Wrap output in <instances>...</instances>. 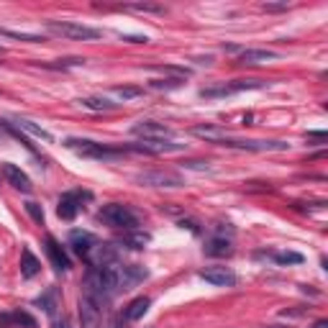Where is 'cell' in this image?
I'll return each mask as SVG.
<instances>
[{
    "label": "cell",
    "mask_w": 328,
    "mask_h": 328,
    "mask_svg": "<svg viewBox=\"0 0 328 328\" xmlns=\"http://www.w3.org/2000/svg\"><path fill=\"white\" fill-rule=\"evenodd\" d=\"M0 328H13V315L11 313H0Z\"/></svg>",
    "instance_id": "37"
},
{
    "label": "cell",
    "mask_w": 328,
    "mask_h": 328,
    "mask_svg": "<svg viewBox=\"0 0 328 328\" xmlns=\"http://www.w3.org/2000/svg\"><path fill=\"white\" fill-rule=\"evenodd\" d=\"M259 256H269L277 264H302V254H297V251H269V254L259 251Z\"/></svg>",
    "instance_id": "24"
},
{
    "label": "cell",
    "mask_w": 328,
    "mask_h": 328,
    "mask_svg": "<svg viewBox=\"0 0 328 328\" xmlns=\"http://www.w3.org/2000/svg\"><path fill=\"white\" fill-rule=\"evenodd\" d=\"M34 305H36V308H41L47 315L54 318V315H57V287H49L44 295H39V297L34 300Z\"/></svg>",
    "instance_id": "23"
},
{
    "label": "cell",
    "mask_w": 328,
    "mask_h": 328,
    "mask_svg": "<svg viewBox=\"0 0 328 328\" xmlns=\"http://www.w3.org/2000/svg\"><path fill=\"white\" fill-rule=\"evenodd\" d=\"M139 185L144 187H182L185 180L177 172H167V169H149V172H139L134 177Z\"/></svg>",
    "instance_id": "7"
},
{
    "label": "cell",
    "mask_w": 328,
    "mask_h": 328,
    "mask_svg": "<svg viewBox=\"0 0 328 328\" xmlns=\"http://www.w3.org/2000/svg\"><path fill=\"white\" fill-rule=\"evenodd\" d=\"M192 134L198 136V139L210 141V144H223L228 139V131H223L221 126H195Z\"/></svg>",
    "instance_id": "17"
},
{
    "label": "cell",
    "mask_w": 328,
    "mask_h": 328,
    "mask_svg": "<svg viewBox=\"0 0 328 328\" xmlns=\"http://www.w3.org/2000/svg\"><path fill=\"white\" fill-rule=\"evenodd\" d=\"M64 146L70 151L80 157H87V159H98V162H116L121 159L126 151L123 149H111V146H103L98 141H90V139H64Z\"/></svg>",
    "instance_id": "2"
},
{
    "label": "cell",
    "mask_w": 328,
    "mask_h": 328,
    "mask_svg": "<svg viewBox=\"0 0 328 328\" xmlns=\"http://www.w3.org/2000/svg\"><path fill=\"white\" fill-rule=\"evenodd\" d=\"M149 277V272L139 264H116V282H118V292H126V290H134L139 282H144Z\"/></svg>",
    "instance_id": "9"
},
{
    "label": "cell",
    "mask_w": 328,
    "mask_h": 328,
    "mask_svg": "<svg viewBox=\"0 0 328 328\" xmlns=\"http://www.w3.org/2000/svg\"><path fill=\"white\" fill-rule=\"evenodd\" d=\"M261 87H267L264 80H233V82H223V85L203 87V90H200V98L215 100V98H228V95L244 93V90H261Z\"/></svg>",
    "instance_id": "4"
},
{
    "label": "cell",
    "mask_w": 328,
    "mask_h": 328,
    "mask_svg": "<svg viewBox=\"0 0 328 328\" xmlns=\"http://www.w3.org/2000/svg\"><path fill=\"white\" fill-rule=\"evenodd\" d=\"M26 213L31 215V221H34V223H39V226L44 223V208H41L39 203L29 200V203H26Z\"/></svg>",
    "instance_id": "32"
},
{
    "label": "cell",
    "mask_w": 328,
    "mask_h": 328,
    "mask_svg": "<svg viewBox=\"0 0 328 328\" xmlns=\"http://www.w3.org/2000/svg\"><path fill=\"white\" fill-rule=\"evenodd\" d=\"M131 134L134 136H141L144 141H167L174 136V131L159 121H139L131 126Z\"/></svg>",
    "instance_id": "8"
},
{
    "label": "cell",
    "mask_w": 328,
    "mask_h": 328,
    "mask_svg": "<svg viewBox=\"0 0 328 328\" xmlns=\"http://www.w3.org/2000/svg\"><path fill=\"white\" fill-rule=\"evenodd\" d=\"M198 274H200V279L210 282V285H215V287H233L238 282V277L228 267H203Z\"/></svg>",
    "instance_id": "13"
},
{
    "label": "cell",
    "mask_w": 328,
    "mask_h": 328,
    "mask_svg": "<svg viewBox=\"0 0 328 328\" xmlns=\"http://www.w3.org/2000/svg\"><path fill=\"white\" fill-rule=\"evenodd\" d=\"M269 59H279V54L272 49H241L238 52V64H261Z\"/></svg>",
    "instance_id": "16"
},
{
    "label": "cell",
    "mask_w": 328,
    "mask_h": 328,
    "mask_svg": "<svg viewBox=\"0 0 328 328\" xmlns=\"http://www.w3.org/2000/svg\"><path fill=\"white\" fill-rule=\"evenodd\" d=\"M39 272H41V261L31 254V249H24V251H21V277L34 279Z\"/></svg>",
    "instance_id": "18"
},
{
    "label": "cell",
    "mask_w": 328,
    "mask_h": 328,
    "mask_svg": "<svg viewBox=\"0 0 328 328\" xmlns=\"http://www.w3.org/2000/svg\"><path fill=\"white\" fill-rule=\"evenodd\" d=\"M87 261V267H93V269H100V267H113L118 264V251L113 244H105V241H95L90 249L85 251L82 256Z\"/></svg>",
    "instance_id": "6"
},
{
    "label": "cell",
    "mask_w": 328,
    "mask_h": 328,
    "mask_svg": "<svg viewBox=\"0 0 328 328\" xmlns=\"http://www.w3.org/2000/svg\"><path fill=\"white\" fill-rule=\"evenodd\" d=\"M149 241H151V236L144 233V231H139V228H134V231H123V233L118 236V244H121L123 249H134V251H141Z\"/></svg>",
    "instance_id": "15"
},
{
    "label": "cell",
    "mask_w": 328,
    "mask_h": 328,
    "mask_svg": "<svg viewBox=\"0 0 328 328\" xmlns=\"http://www.w3.org/2000/svg\"><path fill=\"white\" fill-rule=\"evenodd\" d=\"M0 36H8V39H18V41H29V44H39V41H44V36H36V34H26V31H11V29H0Z\"/></svg>",
    "instance_id": "26"
},
{
    "label": "cell",
    "mask_w": 328,
    "mask_h": 328,
    "mask_svg": "<svg viewBox=\"0 0 328 328\" xmlns=\"http://www.w3.org/2000/svg\"><path fill=\"white\" fill-rule=\"evenodd\" d=\"M0 54H3V47H0Z\"/></svg>",
    "instance_id": "43"
},
{
    "label": "cell",
    "mask_w": 328,
    "mask_h": 328,
    "mask_svg": "<svg viewBox=\"0 0 328 328\" xmlns=\"http://www.w3.org/2000/svg\"><path fill=\"white\" fill-rule=\"evenodd\" d=\"M0 126H3V128H6V131H8V134H13V136H16V139H18V141H21V144H24V146H26V149H29V151H31V154H36V151H34V146H31V144H29V139H26V136H24V134H21V131H18V128H16V126H13V123H8V121H0Z\"/></svg>",
    "instance_id": "30"
},
{
    "label": "cell",
    "mask_w": 328,
    "mask_h": 328,
    "mask_svg": "<svg viewBox=\"0 0 328 328\" xmlns=\"http://www.w3.org/2000/svg\"><path fill=\"white\" fill-rule=\"evenodd\" d=\"M126 11H139V13H164L162 6H151V3H131V6H123Z\"/></svg>",
    "instance_id": "31"
},
{
    "label": "cell",
    "mask_w": 328,
    "mask_h": 328,
    "mask_svg": "<svg viewBox=\"0 0 328 328\" xmlns=\"http://www.w3.org/2000/svg\"><path fill=\"white\" fill-rule=\"evenodd\" d=\"M93 195L90 192H67L59 198V205H57V215L62 218V221H72V218L80 213V205L82 200H90Z\"/></svg>",
    "instance_id": "10"
},
{
    "label": "cell",
    "mask_w": 328,
    "mask_h": 328,
    "mask_svg": "<svg viewBox=\"0 0 328 328\" xmlns=\"http://www.w3.org/2000/svg\"><path fill=\"white\" fill-rule=\"evenodd\" d=\"M113 95L121 98V100H134V98H141L144 90H141V87H116Z\"/></svg>",
    "instance_id": "29"
},
{
    "label": "cell",
    "mask_w": 328,
    "mask_h": 328,
    "mask_svg": "<svg viewBox=\"0 0 328 328\" xmlns=\"http://www.w3.org/2000/svg\"><path fill=\"white\" fill-rule=\"evenodd\" d=\"M95 221L103 223V226L118 228V231H134V228H139V215L131 210L128 205H121V203L103 205L95 213Z\"/></svg>",
    "instance_id": "1"
},
{
    "label": "cell",
    "mask_w": 328,
    "mask_h": 328,
    "mask_svg": "<svg viewBox=\"0 0 328 328\" xmlns=\"http://www.w3.org/2000/svg\"><path fill=\"white\" fill-rule=\"evenodd\" d=\"M52 328H72V323L62 315V318H54V320H52Z\"/></svg>",
    "instance_id": "38"
},
{
    "label": "cell",
    "mask_w": 328,
    "mask_h": 328,
    "mask_svg": "<svg viewBox=\"0 0 328 328\" xmlns=\"http://www.w3.org/2000/svg\"><path fill=\"white\" fill-rule=\"evenodd\" d=\"M85 59L82 57H70V59H59L57 64H52V67H82Z\"/></svg>",
    "instance_id": "33"
},
{
    "label": "cell",
    "mask_w": 328,
    "mask_h": 328,
    "mask_svg": "<svg viewBox=\"0 0 328 328\" xmlns=\"http://www.w3.org/2000/svg\"><path fill=\"white\" fill-rule=\"evenodd\" d=\"M149 305H151L149 297H136V300H131L128 308L123 310V318H126V320H141V318L146 315V310H149Z\"/></svg>",
    "instance_id": "21"
},
{
    "label": "cell",
    "mask_w": 328,
    "mask_h": 328,
    "mask_svg": "<svg viewBox=\"0 0 328 328\" xmlns=\"http://www.w3.org/2000/svg\"><path fill=\"white\" fill-rule=\"evenodd\" d=\"M123 41H131V44H146L149 39L146 36H121Z\"/></svg>",
    "instance_id": "40"
},
{
    "label": "cell",
    "mask_w": 328,
    "mask_h": 328,
    "mask_svg": "<svg viewBox=\"0 0 328 328\" xmlns=\"http://www.w3.org/2000/svg\"><path fill=\"white\" fill-rule=\"evenodd\" d=\"M13 315V325H24V328H39V323H36V318H31L26 310H13L11 313Z\"/></svg>",
    "instance_id": "27"
},
{
    "label": "cell",
    "mask_w": 328,
    "mask_h": 328,
    "mask_svg": "<svg viewBox=\"0 0 328 328\" xmlns=\"http://www.w3.org/2000/svg\"><path fill=\"white\" fill-rule=\"evenodd\" d=\"M44 251H47V256H49V261H52V267H54L57 272H67V269L72 267V261H70L67 251H64V246L57 241L54 236H47V238H44Z\"/></svg>",
    "instance_id": "11"
},
{
    "label": "cell",
    "mask_w": 328,
    "mask_h": 328,
    "mask_svg": "<svg viewBox=\"0 0 328 328\" xmlns=\"http://www.w3.org/2000/svg\"><path fill=\"white\" fill-rule=\"evenodd\" d=\"M205 254H208V256H231V254H233L231 238H226V236H213L210 241L205 244Z\"/></svg>",
    "instance_id": "20"
},
{
    "label": "cell",
    "mask_w": 328,
    "mask_h": 328,
    "mask_svg": "<svg viewBox=\"0 0 328 328\" xmlns=\"http://www.w3.org/2000/svg\"><path fill=\"white\" fill-rule=\"evenodd\" d=\"M95 241H98V238H95L93 233H87V231H72V233H70V246H72V251L80 254V256H85V251L90 249Z\"/></svg>",
    "instance_id": "19"
},
{
    "label": "cell",
    "mask_w": 328,
    "mask_h": 328,
    "mask_svg": "<svg viewBox=\"0 0 328 328\" xmlns=\"http://www.w3.org/2000/svg\"><path fill=\"white\" fill-rule=\"evenodd\" d=\"M108 328H126V318L118 315V313H113L111 320H108Z\"/></svg>",
    "instance_id": "35"
},
{
    "label": "cell",
    "mask_w": 328,
    "mask_h": 328,
    "mask_svg": "<svg viewBox=\"0 0 328 328\" xmlns=\"http://www.w3.org/2000/svg\"><path fill=\"white\" fill-rule=\"evenodd\" d=\"M85 108H90V111H116L118 108V103H111L108 98H100V95H95V98H85V100H80Z\"/></svg>",
    "instance_id": "25"
},
{
    "label": "cell",
    "mask_w": 328,
    "mask_h": 328,
    "mask_svg": "<svg viewBox=\"0 0 328 328\" xmlns=\"http://www.w3.org/2000/svg\"><path fill=\"white\" fill-rule=\"evenodd\" d=\"M267 328H285V325H267Z\"/></svg>",
    "instance_id": "42"
},
{
    "label": "cell",
    "mask_w": 328,
    "mask_h": 328,
    "mask_svg": "<svg viewBox=\"0 0 328 328\" xmlns=\"http://www.w3.org/2000/svg\"><path fill=\"white\" fill-rule=\"evenodd\" d=\"M182 167H187V169H198V172H208V169H210V164L203 162V159H187V162H182Z\"/></svg>",
    "instance_id": "34"
},
{
    "label": "cell",
    "mask_w": 328,
    "mask_h": 328,
    "mask_svg": "<svg viewBox=\"0 0 328 328\" xmlns=\"http://www.w3.org/2000/svg\"><path fill=\"white\" fill-rule=\"evenodd\" d=\"M185 77H172V80H151V87L154 90H177V87H182Z\"/></svg>",
    "instance_id": "28"
},
{
    "label": "cell",
    "mask_w": 328,
    "mask_h": 328,
    "mask_svg": "<svg viewBox=\"0 0 328 328\" xmlns=\"http://www.w3.org/2000/svg\"><path fill=\"white\" fill-rule=\"evenodd\" d=\"M100 300L82 290L80 302H77V313H80V328H100L103 325V310H100Z\"/></svg>",
    "instance_id": "5"
},
{
    "label": "cell",
    "mask_w": 328,
    "mask_h": 328,
    "mask_svg": "<svg viewBox=\"0 0 328 328\" xmlns=\"http://www.w3.org/2000/svg\"><path fill=\"white\" fill-rule=\"evenodd\" d=\"M261 8H264V11H269V13H279V11H287L290 6H287V3H264Z\"/></svg>",
    "instance_id": "36"
},
{
    "label": "cell",
    "mask_w": 328,
    "mask_h": 328,
    "mask_svg": "<svg viewBox=\"0 0 328 328\" xmlns=\"http://www.w3.org/2000/svg\"><path fill=\"white\" fill-rule=\"evenodd\" d=\"M0 169H3L8 185H13L16 190H21V192H31V190H34L29 174L21 169V167H16V164H11V162H3V164H0Z\"/></svg>",
    "instance_id": "14"
},
{
    "label": "cell",
    "mask_w": 328,
    "mask_h": 328,
    "mask_svg": "<svg viewBox=\"0 0 328 328\" xmlns=\"http://www.w3.org/2000/svg\"><path fill=\"white\" fill-rule=\"evenodd\" d=\"M47 31L54 34V36H62V39H72V41H95V39H100L98 29L75 24V21H47Z\"/></svg>",
    "instance_id": "3"
},
{
    "label": "cell",
    "mask_w": 328,
    "mask_h": 328,
    "mask_svg": "<svg viewBox=\"0 0 328 328\" xmlns=\"http://www.w3.org/2000/svg\"><path fill=\"white\" fill-rule=\"evenodd\" d=\"M16 128H18V131H26V134H31V136H36V139H41V141H47V144L54 141V136L49 134V131H47V128H41V126H36L34 121L18 118V121H16Z\"/></svg>",
    "instance_id": "22"
},
{
    "label": "cell",
    "mask_w": 328,
    "mask_h": 328,
    "mask_svg": "<svg viewBox=\"0 0 328 328\" xmlns=\"http://www.w3.org/2000/svg\"><path fill=\"white\" fill-rule=\"evenodd\" d=\"M221 146H228V149H244V151H285L290 144L285 141H241V139H226Z\"/></svg>",
    "instance_id": "12"
},
{
    "label": "cell",
    "mask_w": 328,
    "mask_h": 328,
    "mask_svg": "<svg viewBox=\"0 0 328 328\" xmlns=\"http://www.w3.org/2000/svg\"><path fill=\"white\" fill-rule=\"evenodd\" d=\"M180 226L187 228V231H192V233H200V228H198V223H195V221H180Z\"/></svg>",
    "instance_id": "39"
},
{
    "label": "cell",
    "mask_w": 328,
    "mask_h": 328,
    "mask_svg": "<svg viewBox=\"0 0 328 328\" xmlns=\"http://www.w3.org/2000/svg\"><path fill=\"white\" fill-rule=\"evenodd\" d=\"M313 328H328V320H315V325Z\"/></svg>",
    "instance_id": "41"
}]
</instances>
